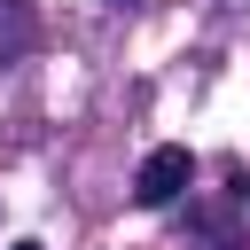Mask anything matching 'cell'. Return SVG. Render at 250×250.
Wrapping results in <instances>:
<instances>
[{
	"instance_id": "obj_1",
	"label": "cell",
	"mask_w": 250,
	"mask_h": 250,
	"mask_svg": "<svg viewBox=\"0 0 250 250\" xmlns=\"http://www.w3.org/2000/svg\"><path fill=\"white\" fill-rule=\"evenodd\" d=\"M188 180H195V156H188V148H148V156H141V180H133V203L164 211L172 195H188Z\"/></svg>"
},
{
	"instance_id": "obj_2",
	"label": "cell",
	"mask_w": 250,
	"mask_h": 250,
	"mask_svg": "<svg viewBox=\"0 0 250 250\" xmlns=\"http://www.w3.org/2000/svg\"><path fill=\"white\" fill-rule=\"evenodd\" d=\"M16 250H39V242H16Z\"/></svg>"
}]
</instances>
